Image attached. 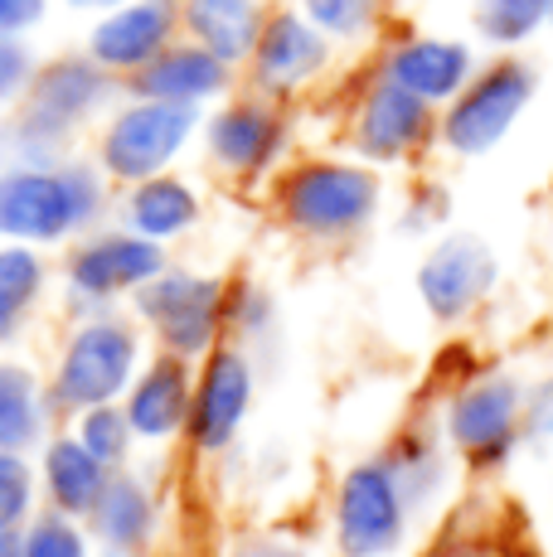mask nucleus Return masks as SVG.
<instances>
[{
    "label": "nucleus",
    "instance_id": "1",
    "mask_svg": "<svg viewBox=\"0 0 553 557\" xmlns=\"http://www.w3.org/2000/svg\"><path fill=\"white\" fill-rule=\"evenodd\" d=\"M102 165L59 160V165H0V238L5 243H63L93 228L108 209Z\"/></svg>",
    "mask_w": 553,
    "mask_h": 557
},
{
    "label": "nucleus",
    "instance_id": "2",
    "mask_svg": "<svg viewBox=\"0 0 553 557\" xmlns=\"http://www.w3.org/2000/svg\"><path fill=\"white\" fill-rule=\"evenodd\" d=\"M384 185H379L369 160H302L276 185V213L292 233L316 243H345L374 223Z\"/></svg>",
    "mask_w": 553,
    "mask_h": 557
},
{
    "label": "nucleus",
    "instance_id": "3",
    "mask_svg": "<svg viewBox=\"0 0 553 557\" xmlns=\"http://www.w3.org/2000/svg\"><path fill=\"white\" fill-rule=\"evenodd\" d=\"M534 92H539L534 63H525L519 53H500V59L481 63L476 78L442 107L438 141L462 160L491 156L495 146L515 132V122L525 116V107L534 102Z\"/></svg>",
    "mask_w": 553,
    "mask_h": 557
},
{
    "label": "nucleus",
    "instance_id": "4",
    "mask_svg": "<svg viewBox=\"0 0 553 557\" xmlns=\"http://www.w3.org/2000/svg\"><path fill=\"white\" fill-rule=\"evenodd\" d=\"M205 116L199 107L180 102H156V98H132L108 116L98 136V165L116 185H142L151 175H165L185 146L199 136Z\"/></svg>",
    "mask_w": 553,
    "mask_h": 557
},
{
    "label": "nucleus",
    "instance_id": "5",
    "mask_svg": "<svg viewBox=\"0 0 553 557\" xmlns=\"http://www.w3.org/2000/svg\"><path fill=\"white\" fill-rule=\"evenodd\" d=\"M142 373V339L126 320H116L112 310L88 315L78 330L69 335L49 383V403L83 412V407H102L126 398V388Z\"/></svg>",
    "mask_w": 553,
    "mask_h": 557
},
{
    "label": "nucleus",
    "instance_id": "6",
    "mask_svg": "<svg viewBox=\"0 0 553 557\" xmlns=\"http://www.w3.org/2000/svg\"><path fill=\"white\" fill-rule=\"evenodd\" d=\"M132 306L161 339L165 355L180 359H209L219 349V335L229 330V286L185 267H165L156 282L132 296Z\"/></svg>",
    "mask_w": 553,
    "mask_h": 557
},
{
    "label": "nucleus",
    "instance_id": "7",
    "mask_svg": "<svg viewBox=\"0 0 553 557\" xmlns=\"http://www.w3.org/2000/svg\"><path fill=\"white\" fill-rule=\"evenodd\" d=\"M165 243H151L132 228H112V233H98L88 238L83 248H73L69 267V296L78 310L88 315H102L116 296H136L146 282L165 272Z\"/></svg>",
    "mask_w": 553,
    "mask_h": 557
},
{
    "label": "nucleus",
    "instance_id": "8",
    "mask_svg": "<svg viewBox=\"0 0 553 557\" xmlns=\"http://www.w3.org/2000/svg\"><path fill=\"white\" fill-rule=\"evenodd\" d=\"M408 495L389 460H365L345 470L335 495V543L345 557H389L398 553L408 529Z\"/></svg>",
    "mask_w": 553,
    "mask_h": 557
},
{
    "label": "nucleus",
    "instance_id": "9",
    "mask_svg": "<svg viewBox=\"0 0 553 557\" xmlns=\"http://www.w3.org/2000/svg\"><path fill=\"white\" fill-rule=\"evenodd\" d=\"M438 116L442 107H432L428 98L403 88V83L374 73V83L359 92L355 116H349V146L369 165H398V160H413L438 136Z\"/></svg>",
    "mask_w": 553,
    "mask_h": 557
},
{
    "label": "nucleus",
    "instance_id": "10",
    "mask_svg": "<svg viewBox=\"0 0 553 557\" xmlns=\"http://www.w3.org/2000/svg\"><path fill=\"white\" fill-rule=\"evenodd\" d=\"M199 136H205V151L223 175L258 180L286 156V146H292V122H286V112L276 107V98H262L258 92V98H233V102H223L219 112H209Z\"/></svg>",
    "mask_w": 553,
    "mask_h": 557
},
{
    "label": "nucleus",
    "instance_id": "11",
    "mask_svg": "<svg viewBox=\"0 0 553 557\" xmlns=\"http://www.w3.org/2000/svg\"><path fill=\"white\" fill-rule=\"evenodd\" d=\"M335 49V39H325L302 10L282 5L262 25V39L248 59V78L262 98H296V92H306L311 83H321L331 73Z\"/></svg>",
    "mask_w": 553,
    "mask_h": 557
},
{
    "label": "nucleus",
    "instance_id": "12",
    "mask_svg": "<svg viewBox=\"0 0 553 557\" xmlns=\"http://www.w3.org/2000/svg\"><path fill=\"white\" fill-rule=\"evenodd\" d=\"M495 276H500V262L491 243L476 238V233H446L438 248L422 257L418 296L432 320L456 325V320H466L495 292Z\"/></svg>",
    "mask_w": 553,
    "mask_h": 557
},
{
    "label": "nucleus",
    "instance_id": "13",
    "mask_svg": "<svg viewBox=\"0 0 553 557\" xmlns=\"http://www.w3.org/2000/svg\"><path fill=\"white\" fill-rule=\"evenodd\" d=\"M112 98H116V73L102 69V63L83 49V53H59V59L39 63L35 83H29V92H25V112L35 116V122H45L49 132L73 136L98 112H108Z\"/></svg>",
    "mask_w": 553,
    "mask_h": 557
},
{
    "label": "nucleus",
    "instance_id": "14",
    "mask_svg": "<svg viewBox=\"0 0 553 557\" xmlns=\"http://www.w3.org/2000/svg\"><path fill=\"white\" fill-rule=\"evenodd\" d=\"M180 35H185L180 0H122L116 10L93 20L88 53L102 69H112L116 78H132L151 59H161Z\"/></svg>",
    "mask_w": 553,
    "mask_h": 557
},
{
    "label": "nucleus",
    "instance_id": "15",
    "mask_svg": "<svg viewBox=\"0 0 553 557\" xmlns=\"http://www.w3.org/2000/svg\"><path fill=\"white\" fill-rule=\"evenodd\" d=\"M525 426L519 417V383L505 373H486V379L466 383L446 407V436L466 460L491 466L509 451L515 432Z\"/></svg>",
    "mask_w": 553,
    "mask_h": 557
},
{
    "label": "nucleus",
    "instance_id": "16",
    "mask_svg": "<svg viewBox=\"0 0 553 557\" xmlns=\"http://www.w3.org/2000/svg\"><path fill=\"white\" fill-rule=\"evenodd\" d=\"M253 403V363L243 349L219 345L205 359V369L195 373V407H189V442L199 451L219 456L233 446V436L243 432V417Z\"/></svg>",
    "mask_w": 553,
    "mask_h": 557
},
{
    "label": "nucleus",
    "instance_id": "17",
    "mask_svg": "<svg viewBox=\"0 0 553 557\" xmlns=\"http://www.w3.org/2000/svg\"><path fill=\"white\" fill-rule=\"evenodd\" d=\"M476 69H481L476 49L462 45V39H442V35H398L379 53V73L403 83L418 98H428L432 107L452 102L476 78Z\"/></svg>",
    "mask_w": 553,
    "mask_h": 557
},
{
    "label": "nucleus",
    "instance_id": "18",
    "mask_svg": "<svg viewBox=\"0 0 553 557\" xmlns=\"http://www.w3.org/2000/svg\"><path fill=\"white\" fill-rule=\"evenodd\" d=\"M126 88H132V98L180 102V107H199L205 112L209 102H223V92H233V63L180 35L161 59H151L142 73H132Z\"/></svg>",
    "mask_w": 553,
    "mask_h": 557
},
{
    "label": "nucleus",
    "instance_id": "19",
    "mask_svg": "<svg viewBox=\"0 0 553 557\" xmlns=\"http://www.w3.org/2000/svg\"><path fill=\"white\" fill-rule=\"evenodd\" d=\"M189 407H195V373L180 355L151 359L126 388V417L142 442H170L189 432Z\"/></svg>",
    "mask_w": 553,
    "mask_h": 557
},
{
    "label": "nucleus",
    "instance_id": "20",
    "mask_svg": "<svg viewBox=\"0 0 553 557\" xmlns=\"http://www.w3.org/2000/svg\"><path fill=\"white\" fill-rule=\"evenodd\" d=\"M180 15H185V39L238 69L253 59L272 10H262V0H180Z\"/></svg>",
    "mask_w": 553,
    "mask_h": 557
},
{
    "label": "nucleus",
    "instance_id": "21",
    "mask_svg": "<svg viewBox=\"0 0 553 557\" xmlns=\"http://www.w3.org/2000/svg\"><path fill=\"white\" fill-rule=\"evenodd\" d=\"M199 223V195L180 175H151L142 185H126L122 199V228L142 233L151 243H175Z\"/></svg>",
    "mask_w": 553,
    "mask_h": 557
},
{
    "label": "nucleus",
    "instance_id": "22",
    "mask_svg": "<svg viewBox=\"0 0 553 557\" xmlns=\"http://www.w3.org/2000/svg\"><path fill=\"white\" fill-rule=\"evenodd\" d=\"M88 519L102 548L122 553V557L146 553L156 539V499L146 490V480H136V475H112Z\"/></svg>",
    "mask_w": 553,
    "mask_h": 557
},
{
    "label": "nucleus",
    "instance_id": "23",
    "mask_svg": "<svg viewBox=\"0 0 553 557\" xmlns=\"http://www.w3.org/2000/svg\"><path fill=\"white\" fill-rule=\"evenodd\" d=\"M112 480V466H102L78 436H59L45 451V490L54 499V509L73 513V519H88L98 509L102 490Z\"/></svg>",
    "mask_w": 553,
    "mask_h": 557
},
{
    "label": "nucleus",
    "instance_id": "24",
    "mask_svg": "<svg viewBox=\"0 0 553 557\" xmlns=\"http://www.w3.org/2000/svg\"><path fill=\"white\" fill-rule=\"evenodd\" d=\"M45 436V388L25 363H0V451H29Z\"/></svg>",
    "mask_w": 553,
    "mask_h": 557
},
{
    "label": "nucleus",
    "instance_id": "25",
    "mask_svg": "<svg viewBox=\"0 0 553 557\" xmlns=\"http://www.w3.org/2000/svg\"><path fill=\"white\" fill-rule=\"evenodd\" d=\"M471 25L491 49H519L549 29V0H476Z\"/></svg>",
    "mask_w": 553,
    "mask_h": 557
},
{
    "label": "nucleus",
    "instance_id": "26",
    "mask_svg": "<svg viewBox=\"0 0 553 557\" xmlns=\"http://www.w3.org/2000/svg\"><path fill=\"white\" fill-rule=\"evenodd\" d=\"M296 10L335 45H365L389 20V0H296Z\"/></svg>",
    "mask_w": 553,
    "mask_h": 557
},
{
    "label": "nucleus",
    "instance_id": "27",
    "mask_svg": "<svg viewBox=\"0 0 553 557\" xmlns=\"http://www.w3.org/2000/svg\"><path fill=\"white\" fill-rule=\"evenodd\" d=\"M59 160H69V136L49 132L25 107L0 126V165H59Z\"/></svg>",
    "mask_w": 553,
    "mask_h": 557
},
{
    "label": "nucleus",
    "instance_id": "28",
    "mask_svg": "<svg viewBox=\"0 0 553 557\" xmlns=\"http://www.w3.org/2000/svg\"><path fill=\"white\" fill-rule=\"evenodd\" d=\"M78 436L83 446H88L93 456L102 460V466H126V456H132V442H142L132 426V417H126V407L116 403H102V407H83L78 412Z\"/></svg>",
    "mask_w": 553,
    "mask_h": 557
},
{
    "label": "nucleus",
    "instance_id": "29",
    "mask_svg": "<svg viewBox=\"0 0 553 557\" xmlns=\"http://www.w3.org/2000/svg\"><path fill=\"white\" fill-rule=\"evenodd\" d=\"M389 470L398 475V485H403V495H408V509H422L432 495L442 490V456L432 451L422 436H398V442L389 446Z\"/></svg>",
    "mask_w": 553,
    "mask_h": 557
},
{
    "label": "nucleus",
    "instance_id": "30",
    "mask_svg": "<svg viewBox=\"0 0 553 557\" xmlns=\"http://www.w3.org/2000/svg\"><path fill=\"white\" fill-rule=\"evenodd\" d=\"M25 557H88V539L73 523V513H39L25 533Z\"/></svg>",
    "mask_w": 553,
    "mask_h": 557
},
{
    "label": "nucleus",
    "instance_id": "31",
    "mask_svg": "<svg viewBox=\"0 0 553 557\" xmlns=\"http://www.w3.org/2000/svg\"><path fill=\"white\" fill-rule=\"evenodd\" d=\"M272 325H276V306L262 286H253V282L229 286V330L233 335L238 339H268Z\"/></svg>",
    "mask_w": 553,
    "mask_h": 557
},
{
    "label": "nucleus",
    "instance_id": "32",
    "mask_svg": "<svg viewBox=\"0 0 553 557\" xmlns=\"http://www.w3.org/2000/svg\"><path fill=\"white\" fill-rule=\"evenodd\" d=\"M35 499V470L20 451H0V529H20Z\"/></svg>",
    "mask_w": 553,
    "mask_h": 557
},
{
    "label": "nucleus",
    "instance_id": "33",
    "mask_svg": "<svg viewBox=\"0 0 553 557\" xmlns=\"http://www.w3.org/2000/svg\"><path fill=\"white\" fill-rule=\"evenodd\" d=\"M35 73H39V59L25 39H0V107L25 102Z\"/></svg>",
    "mask_w": 553,
    "mask_h": 557
},
{
    "label": "nucleus",
    "instance_id": "34",
    "mask_svg": "<svg viewBox=\"0 0 553 557\" xmlns=\"http://www.w3.org/2000/svg\"><path fill=\"white\" fill-rule=\"evenodd\" d=\"M49 15V0H0V39H25Z\"/></svg>",
    "mask_w": 553,
    "mask_h": 557
},
{
    "label": "nucleus",
    "instance_id": "35",
    "mask_svg": "<svg viewBox=\"0 0 553 557\" xmlns=\"http://www.w3.org/2000/svg\"><path fill=\"white\" fill-rule=\"evenodd\" d=\"M446 219V195L438 185H422L418 195L408 199V213H403V228L408 233H428L432 223H442Z\"/></svg>",
    "mask_w": 553,
    "mask_h": 557
},
{
    "label": "nucleus",
    "instance_id": "36",
    "mask_svg": "<svg viewBox=\"0 0 553 557\" xmlns=\"http://www.w3.org/2000/svg\"><path fill=\"white\" fill-rule=\"evenodd\" d=\"M525 432L534 436V442H544V436L553 432V383H544V388L529 398V407H525Z\"/></svg>",
    "mask_w": 553,
    "mask_h": 557
},
{
    "label": "nucleus",
    "instance_id": "37",
    "mask_svg": "<svg viewBox=\"0 0 553 557\" xmlns=\"http://www.w3.org/2000/svg\"><path fill=\"white\" fill-rule=\"evenodd\" d=\"M229 557H306L296 543H282V539H248V543H238Z\"/></svg>",
    "mask_w": 553,
    "mask_h": 557
},
{
    "label": "nucleus",
    "instance_id": "38",
    "mask_svg": "<svg viewBox=\"0 0 553 557\" xmlns=\"http://www.w3.org/2000/svg\"><path fill=\"white\" fill-rule=\"evenodd\" d=\"M25 315L29 310L15 301V296L5 292V286H0V345H5V339H15L20 335V325H25Z\"/></svg>",
    "mask_w": 553,
    "mask_h": 557
},
{
    "label": "nucleus",
    "instance_id": "39",
    "mask_svg": "<svg viewBox=\"0 0 553 557\" xmlns=\"http://www.w3.org/2000/svg\"><path fill=\"white\" fill-rule=\"evenodd\" d=\"M0 557H25V533H20V529H0Z\"/></svg>",
    "mask_w": 553,
    "mask_h": 557
},
{
    "label": "nucleus",
    "instance_id": "40",
    "mask_svg": "<svg viewBox=\"0 0 553 557\" xmlns=\"http://www.w3.org/2000/svg\"><path fill=\"white\" fill-rule=\"evenodd\" d=\"M69 10H83V15H108V10H116L122 0H63Z\"/></svg>",
    "mask_w": 553,
    "mask_h": 557
},
{
    "label": "nucleus",
    "instance_id": "41",
    "mask_svg": "<svg viewBox=\"0 0 553 557\" xmlns=\"http://www.w3.org/2000/svg\"><path fill=\"white\" fill-rule=\"evenodd\" d=\"M446 557H486V553H471V548H462V553H446Z\"/></svg>",
    "mask_w": 553,
    "mask_h": 557
},
{
    "label": "nucleus",
    "instance_id": "42",
    "mask_svg": "<svg viewBox=\"0 0 553 557\" xmlns=\"http://www.w3.org/2000/svg\"><path fill=\"white\" fill-rule=\"evenodd\" d=\"M549 29H553V0H549Z\"/></svg>",
    "mask_w": 553,
    "mask_h": 557
}]
</instances>
